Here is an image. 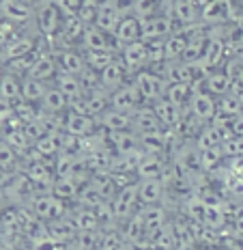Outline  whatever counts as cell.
Returning <instances> with one entry per match:
<instances>
[{"label": "cell", "instance_id": "cell-1", "mask_svg": "<svg viewBox=\"0 0 243 250\" xmlns=\"http://www.w3.org/2000/svg\"><path fill=\"white\" fill-rule=\"evenodd\" d=\"M224 28H226V24L224 26H211L209 28V37H206L205 52L198 61L205 71L220 69V65H224L226 59L230 56V48H228V43H226Z\"/></svg>", "mask_w": 243, "mask_h": 250}, {"label": "cell", "instance_id": "cell-2", "mask_svg": "<svg viewBox=\"0 0 243 250\" xmlns=\"http://www.w3.org/2000/svg\"><path fill=\"white\" fill-rule=\"evenodd\" d=\"M26 205H28V209L35 213V218H37L39 222L48 225L52 220H58V218L67 216V205H69V203L56 199L52 192H39V194H35Z\"/></svg>", "mask_w": 243, "mask_h": 250}, {"label": "cell", "instance_id": "cell-3", "mask_svg": "<svg viewBox=\"0 0 243 250\" xmlns=\"http://www.w3.org/2000/svg\"><path fill=\"white\" fill-rule=\"evenodd\" d=\"M37 33H18L15 35L4 48H0V65H4V62L19 59V56H26V54H30V52L48 45L43 37H37Z\"/></svg>", "mask_w": 243, "mask_h": 250}, {"label": "cell", "instance_id": "cell-4", "mask_svg": "<svg viewBox=\"0 0 243 250\" xmlns=\"http://www.w3.org/2000/svg\"><path fill=\"white\" fill-rule=\"evenodd\" d=\"M35 24H37V30L43 39H52L56 37V33L60 30V24H63V13L58 11L52 0H41V2L35 7Z\"/></svg>", "mask_w": 243, "mask_h": 250}, {"label": "cell", "instance_id": "cell-5", "mask_svg": "<svg viewBox=\"0 0 243 250\" xmlns=\"http://www.w3.org/2000/svg\"><path fill=\"white\" fill-rule=\"evenodd\" d=\"M133 84H136L138 93H140L142 97V104H153L155 100H159V97H164V88H166V82H164V78L159 74H155L153 69H149V67H144V69L136 71L133 74Z\"/></svg>", "mask_w": 243, "mask_h": 250}, {"label": "cell", "instance_id": "cell-6", "mask_svg": "<svg viewBox=\"0 0 243 250\" xmlns=\"http://www.w3.org/2000/svg\"><path fill=\"white\" fill-rule=\"evenodd\" d=\"M138 186L136 181L133 184H127V186H121L116 190L114 199L110 201V209H112V216H114V222L121 225L123 220H127L131 213H136L138 209Z\"/></svg>", "mask_w": 243, "mask_h": 250}, {"label": "cell", "instance_id": "cell-7", "mask_svg": "<svg viewBox=\"0 0 243 250\" xmlns=\"http://www.w3.org/2000/svg\"><path fill=\"white\" fill-rule=\"evenodd\" d=\"M192 86H194L192 100H189V106H187L189 114H192L196 121H200L203 125L211 123L213 121V117H215V110H218V100L200 88V80L194 82Z\"/></svg>", "mask_w": 243, "mask_h": 250}, {"label": "cell", "instance_id": "cell-8", "mask_svg": "<svg viewBox=\"0 0 243 250\" xmlns=\"http://www.w3.org/2000/svg\"><path fill=\"white\" fill-rule=\"evenodd\" d=\"M228 138H232L230 125H222V123H206L200 127V132L196 134V138L192 140L194 147L198 151L205 149H213L222 147V143H226Z\"/></svg>", "mask_w": 243, "mask_h": 250}, {"label": "cell", "instance_id": "cell-9", "mask_svg": "<svg viewBox=\"0 0 243 250\" xmlns=\"http://www.w3.org/2000/svg\"><path fill=\"white\" fill-rule=\"evenodd\" d=\"M110 108H114V110H121V112H136L140 106H144L142 104V97L140 93H138V88L133 82H123L118 88H114V91L110 93Z\"/></svg>", "mask_w": 243, "mask_h": 250}, {"label": "cell", "instance_id": "cell-10", "mask_svg": "<svg viewBox=\"0 0 243 250\" xmlns=\"http://www.w3.org/2000/svg\"><path fill=\"white\" fill-rule=\"evenodd\" d=\"M177 24L170 15L157 13L153 18L140 20V41H153V39H166L174 33Z\"/></svg>", "mask_w": 243, "mask_h": 250}, {"label": "cell", "instance_id": "cell-11", "mask_svg": "<svg viewBox=\"0 0 243 250\" xmlns=\"http://www.w3.org/2000/svg\"><path fill=\"white\" fill-rule=\"evenodd\" d=\"M230 13H232V0H209L200 9V24H205L206 28L224 26L230 22Z\"/></svg>", "mask_w": 243, "mask_h": 250}, {"label": "cell", "instance_id": "cell-12", "mask_svg": "<svg viewBox=\"0 0 243 250\" xmlns=\"http://www.w3.org/2000/svg\"><path fill=\"white\" fill-rule=\"evenodd\" d=\"M118 61L123 62V67L127 69V74H136V71L144 69L149 65L147 61V45L144 41H133L118 50Z\"/></svg>", "mask_w": 243, "mask_h": 250}, {"label": "cell", "instance_id": "cell-13", "mask_svg": "<svg viewBox=\"0 0 243 250\" xmlns=\"http://www.w3.org/2000/svg\"><path fill=\"white\" fill-rule=\"evenodd\" d=\"M63 132L69 134V136H74V138L91 136V134L97 132V121L93 117H86V114H77V112L65 110Z\"/></svg>", "mask_w": 243, "mask_h": 250}, {"label": "cell", "instance_id": "cell-14", "mask_svg": "<svg viewBox=\"0 0 243 250\" xmlns=\"http://www.w3.org/2000/svg\"><path fill=\"white\" fill-rule=\"evenodd\" d=\"M0 18L7 20L9 24L22 28L35 20V9L26 7L19 0H0Z\"/></svg>", "mask_w": 243, "mask_h": 250}, {"label": "cell", "instance_id": "cell-15", "mask_svg": "<svg viewBox=\"0 0 243 250\" xmlns=\"http://www.w3.org/2000/svg\"><path fill=\"white\" fill-rule=\"evenodd\" d=\"M138 203L147 205H162L166 203V186L162 179H138Z\"/></svg>", "mask_w": 243, "mask_h": 250}, {"label": "cell", "instance_id": "cell-16", "mask_svg": "<svg viewBox=\"0 0 243 250\" xmlns=\"http://www.w3.org/2000/svg\"><path fill=\"white\" fill-rule=\"evenodd\" d=\"M50 52H52V56H54L56 65H58V71H63V74L77 76L86 67L84 56H82L74 45H69V48H54Z\"/></svg>", "mask_w": 243, "mask_h": 250}, {"label": "cell", "instance_id": "cell-17", "mask_svg": "<svg viewBox=\"0 0 243 250\" xmlns=\"http://www.w3.org/2000/svg\"><path fill=\"white\" fill-rule=\"evenodd\" d=\"M45 231H48V235L52 237V242H54L56 246H60L65 250L77 235V229H75L74 222H71L69 216H63V218H58V220L48 222V225H45Z\"/></svg>", "mask_w": 243, "mask_h": 250}, {"label": "cell", "instance_id": "cell-18", "mask_svg": "<svg viewBox=\"0 0 243 250\" xmlns=\"http://www.w3.org/2000/svg\"><path fill=\"white\" fill-rule=\"evenodd\" d=\"M123 15H125V13L118 11L114 4H110L108 0H101V2H99V9H97V15H95V22H93V26H95V28H99L101 33H106L108 37H112Z\"/></svg>", "mask_w": 243, "mask_h": 250}, {"label": "cell", "instance_id": "cell-19", "mask_svg": "<svg viewBox=\"0 0 243 250\" xmlns=\"http://www.w3.org/2000/svg\"><path fill=\"white\" fill-rule=\"evenodd\" d=\"M112 39H114L118 50H121L123 45H127V43L140 41V20H138L136 15H131V13H125L121 18V22H118L114 35H112Z\"/></svg>", "mask_w": 243, "mask_h": 250}, {"label": "cell", "instance_id": "cell-20", "mask_svg": "<svg viewBox=\"0 0 243 250\" xmlns=\"http://www.w3.org/2000/svg\"><path fill=\"white\" fill-rule=\"evenodd\" d=\"M95 121L97 127H101L103 132H129L131 129V114L114 110V108H106Z\"/></svg>", "mask_w": 243, "mask_h": 250}, {"label": "cell", "instance_id": "cell-21", "mask_svg": "<svg viewBox=\"0 0 243 250\" xmlns=\"http://www.w3.org/2000/svg\"><path fill=\"white\" fill-rule=\"evenodd\" d=\"M56 74H58V65H56L54 56H52L50 50H43L37 56V61L33 62V67L28 69V74L26 76H30V78H35V80L45 82V84H48L50 80H54L56 78Z\"/></svg>", "mask_w": 243, "mask_h": 250}, {"label": "cell", "instance_id": "cell-22", "mask_svg": "<svg viewBox=\"0 0 243 250\" xmlns=\"http://www.w3.org/2000/svg\"><path fill=\"white\" fill-rule=\"evenodd\" d=\"M166 164L168 162L164 160V155H147V153H142L140 160H138V164H136L133 175H136V179H162Z\"/></svg>", "mask_w": 243, "mask_h": 250}, {"label": "cell", "instance_id": "cell-23", "mask_svg": "<svg viewBox=\"0 0 243 250\" xmlns=\"http://www.w3.org/2000/svg\"><path fill=\"white\" fill-rule=\"evenodd\" d=\"M86 26L80 22L77 15H63V24H60V30L56 33L54 39H60V43L56 48H69L75 41L82 39V33H84Z\"/></svg>", "mask_w": 243, "mask_h": 250}, {"label": "cell", "instance_id": "cell-24", "mask_svg": "<svg viewBox=\"0 0 243 250\" xmlns=\"http://www.w3.org/2000/svg\"><path fill=\"white\" fill-rule=\"evenodd\" d=\"M162 123L155 117L151 106H140L136 112H131V132L133 134H151V132H162Z\"/></svg>", "mask_w": 243, "mask_h": 250}, {"label": "cell", "instance_id": "cell-25", "mask_svg": "<svg viewBox=\"0 0 243 250\" xmlns=\"http://www.w3.org/2000/svg\"><path fill=\"white\" fill-rule=\"evenodd\" d=\"M106 143L112 147L114 155H131L136 151H140L138 147V134L129 132H106Z\"/></svg>", "mask_w": 243, "mask_h": 250}, {"label": "cell", "instance_id": "cell-26", "mask_svg": "<svg viewBox=\"0 0 243 250\" xmlns=\"http://www.w3.org/2000/svg\"><path fill=\"white\" fill-rule=\"evenodd\" d=\"M82 48L86 52H97V50H114L118 54V48L114 43V39L108 37L106 33H101L99 28H95V26H86L84 33H82V39H80Z\"/></svg>", "mask_w": 243, "mask_h": 250}, {"label": "cell", "instance_id": "cell-27", "mask_svg": "<svg viewBox=\"0 0 243 250\" xmlns=\"http://www.w3.org/2000/svg\"><path fill=\"white\" fill-rule=\"evenodd\" d=\"M170 18L174 20L177 28L200 24V11L194 7L192 2H189V0H172V7H170Z\"/></svg>", "mask_w": 243, "mask_h": 250}, {"label": "cell", "instance_id": "cell-28", "mask_svg": "<svg viewBox=\"0 0 243 250\" xmlns=\"http://www.w3.org/2000/svg\"><path fill=\"white\" fill-rule=\"evenodd\" d=\"M140 213H142V220H144L147 239L153 237L155 233H157L159 229H162L170 220V218H168V207L164 205V203H162V205H147V207H142Z\"/></svg>", "mask_w": 243, "mask_h": 250}, {"label": "cell", "instance_id": "cell-29", "mask_svg": "<svg viewBox=\"0 0 243 250\" xmlns=\"http://www.w3.org/2000/svg\"><path fill=\"white\" fill-rule=\"evenodd\" d=\"M200 88L213 95L215 100L228 93V76L224 69H211L200 78Z\"/></svg>", "mask_w": 243, "mask_h": 250}, {"label": "cell", "instance_id": "cell-30", "mask_svg": "<svg viewBox=\"0 0 243 250\" xmlns=\"http://www.w3.org/2000/svg\"><path fill=\"white\" fill-rule=\"evenodd\" d=\"M149 106H151V110L155 112V117L159 119L164 129H172L174 125L179 123L181 112H183V110H179L174 104H170L166 97H159V100H155L153 104H149Z\"/></svg>", "mask_w": 243, "mask_h": 250}, {"label": "cell", "instance_id": "cell-31", "mask_svg": "<svg viewBox=\"0 0 243 250\" xmlns=\"http://www.w3.org/2000/svg\"><path fill=\"white\" fill-rule=\"evenodd\" d=\"M63 136H65V132H50V134H45V136H41V138H37L33 143V151L39 155V158H45V160L56 158V155H58V151L63 149Z\"/></svg>", "mask_w": 243, "mask_h": 250}, {"label": "cell", "instance_id": "cell-32", "mask_svg": "<svg viewBox=\"0 0 243 250\" xmlns=\"http://www.w3.org/2000/svg\"><path fill=\"white\" fill-rule=\"evenodd\" d=\"M121 225H123V229L118 233H121L123 242H125L127 246H133V244L142 242V239L147 237V231H144V220H142V213L140 211L131 213V216H129L127 220H123Z\"/></svg>", "mask_w": 243, "mask_h": 250}, {"label": "cell", "instance_id": "cell-33", "mask_svg": "<svg viewBox=\"0 0 243 250\" xmlns=\"http://www.w3.org/2000/svg\"><path fill=\"white\" fill-rule=\"evenodd\" d=\"M125 76H127V69L123 67V62L118 61V56H116L114 62H110L106 69L99 71V86L103 91L112 93L114 88H118L123 82H125Z\"/></svg>", "mask_w": 243, "mask_h": 250}, {"label": "cell", "instance_id": "cell-34", "mask_svg": "<svg viewBox=\"0 0 243 250\" xmlns=\"http://www.w3.org/2000/svg\"><path fill=\"white\" fill-rule=\"evenodd\" d=\"M89 184L93 186V190L99 194V199L106 201V203H110L112 199H114V194L118 190L114 177L108 173V170H101V173H91L89 175Z\"/></svg>", "mask_w": 243, "mask_h": 250}, {"label": "cell", "instance_id": "cell-35", "mask_svg": "<svg viewBox=\"0 0 243 250\" xmlns=\"http://www.w3.org/2000/svg\"><path fill=\"white\" fill-rule=\"evenodd\" d=\"M192 91L194 86L187 84V82H168L166 88H164V97L174 104L179 110H185L189 106V100H192Z\"/></svg>", "mask_w": 243, "mask_h": 250}, {"label": "cell", "instance_id": "cell-36", "mask_svg": "<svg viewBox=\"0 0 243 250\" xmlns=\"http://www.w3.org/2000/svg\"><path fill=\"white\" fill-rule=\"evenodd\" d=\"M84 184L86 181H80V179H75V177H63V179H54L50 192L56 196V199L71 203V201L77 199V192H80V188Z\"/></svg>", "mask_w": 243, "mask_h": 250}, {"label": "cell", "instance_id": "cell-37", "mask_svg": "<svg viewBox=\"0 0 243 250\" xmlns=\"http://www.w3.org/2000/svg\"><path fill=\"white\" fill-rule=\"evenodd\" d=\"M185 45H187V37L183 30H174L164 39V62H177L183 59Z\"/></svg>", "mask_w": 243, "mask_h": 250}, {"label": "cell", "instance_id": "cell-38", "mask_svg": "<svg viewBox=\"0 0 243 250\" xmlns=\"http://www.w3.org/2000/svg\"><path fill=\"white\" fill-rule=\"evenodd\" d=\"M108 100H110V93L103 91L101 86L91 93H84V114L97 119L106 108H110V102Z\"/></svg>", "mask_w": 243, "mask_h": 250}, {"label": "cell", "instance_id": "cell-39", "mask_svg": "<svg viewBox=\"0 0 243 250\" xmlns=\"http://www.w3.org/2000/svg\"><path fill=\"white\" fill-rule=\"evenodd\" d=\"M19 80H22L19 76H15L11 71L4 69L2 78H0V104L11 106L13 102L22 100V97H19Z\"/></svg>", "mask_w": 243, "mask_h": 250}, {"label": "cell", "instance_id": "cell-40", "mask_svg": "<svg viewBox=\"0 0 243 250\" xmlns=\"http://www.w3.org/2000/svg\"><path fill=\"white\" fill-rule=\"evenodd\" d=\"M39 104H41V112H43V114H60V112L67 110L65 95L56 86H48V88H45V95L41 97Z\"/></svg>", "mask_w": 243, "mask_h": 250}, {"label": "cell", "instance_id": "cell-41", "mask_svg": "<svg viewBox=\"0 0 243 250\" xmlns=\"http://www.w3.org/2000/svg\"><path fill=\"white\" fill-rule=\"evenodd\" d=\"M80 160V153H69V151H58V155L54 158V177L63 179V177H74L75 175V166Z\"/></svg>", "mask_w": 243, "mask_h": 250}, {"label": "cell", "instance_id": "cell-42", "mask_svg": "<svg viewBox=\"0 0 243 250\" xmlns=\"http://www.w3.org/2000/svg\"><path fill=\"white\" fill-rule=\"evenodd\" d=\"M45 88H48L45 82H39L30 76H24L22 80H19V97H22L24 102L39 104L41 97L45 95Z\"/></svg>", "mask_w": 243, "mask_h": 250}, {"label": "cell", "instance_id": "cell-43", "mask_svg": "<svg viewBox=\"0 0 243 250\" xmlns=\"http://www.w3.org/2000/svg\"><path fill=\"white\" fill-rule=\"evenodd\" d=\"M54 86L63 93L67 102L74 100V97L84 95V93H82V86H80V80H77V76H74V74H63V71H58L54 78Z\"/></svg>", "mask_w": 243, "mask_h": 250}, {"label": "cell", "instance_id": "cell-44", "mask_svg": "<svg viewBox=\"0 0 243 250\" xmlns=\"http://www.w3.org/2000/svg\"><path fill=\"white\" fill-rule=\"evenodd\" d=\"M69 218H71V222L75 225L77 231H101V225H99V220H97L95 211L89 209V207L77 205L74 216H69Z\"/></svg>", "mask_w": 243, "mask_h": 250}, {"label": "cell", "instance_id": "cell-45", "mask_svg": "<svg viewBox=\"0 0 243 250\" xmlns=\"http://www.w3.org/2000/svg\"><path fill=\"white\" fill-rule=\"evenodd\" d=\"M116 52L114 50H97V52H86L84 61H86V67H91L93 71L99 74L101 69H106L110 62L116 61Z\"/></svg>", "mask_w": 243, "mask_h": 250}, {"label": "cell", "instance_id": "cell-46", "mask_svg": "<svg viewBox=\"0 0 243 250\" xmlns=\"http://www.w3.org/2000/svg\"><path fill=\"white\" fill-rule=\"evenodd\" d=\"M129 13L136 15L138 20L153 18V15L162 13V0H133L131 7H129Z\"/></svg>", "mask_w": 243, "mask_h": 250}, {"label": "cell", "instance_id": "cell-47", "mask_svg": "<svg viewBox=\"0 0 243 250\" xmlns=\"http://www.w3.org/2000/svg\"><path fill=\"white\" fill-rule=\"evenodd\" d=\"M0 170H2V173H9V175H13V173L19 170L18 153H15L2 138H0Z\"/></svg>", "mask_w": 243, "mask_h": 250}, {"label": "cell", "instance_id": "cell-48", "mask_svg": "<svg viewBox=\"0 0 243 250\" xmlns=\"http://www.w3.org/2000/svg\"><path fill=\"white\" fill-rule=\"evenodd\" d=\"M9 110H11L24 125H26V123H30V121H35V119H37L39 114H41V110H37V108H35V104L24 102V100L13 102L11 106H9Z\"/></svg>", "mask_w": 243, "mask_h": 250}, {"label": "cell", "instance_id": "cell-49", "mask_svg": "<svg viewBox=\"0 0 243 250\" xmlns=\"http://www.w3.org/2000/svg\"><path fill=\"white\" fill-rule=\"evenodd\" d=\"M101 250H129V246L123 242L121 233L116 229H108V231H101V242H99Z\"/></svg>", "mask_w": 243, "mask_h": 250}, {"label": "cell", "instance_id": "cell-50", "mask_svg": "<svg viewBox=\"0 0 243 250\" xmlns=\"http://www.w3.org/2000/svg\"><path fill=\"white\" fill-rule=\"evenodd\" d=\"M15 35H18V26L9 24L7 20L0 18V48H4V45L15 37Z\"/></svg>", "mask_w": 243, "mask_h": 250}, {"label": "cell", "instance_id": "cell-51", "mask_svg": "<svg viewBox=\"0 0 243 250\" xmlns=\"http://www.w3.org/2000/svg\"><path fill=\"white\" fill-rule=\"evenodd\" d=\"M52 2L58 7V11L63 15H75L77 9H80L82 0H52Z\"/></svg>", "mask_w": 243, "mask_h": 250}, {"label": "cell", "instance_id": "cell-52", "mask_svg": "<svg viewBox=\"0 0 243 250\" xmlns=\"http://www.w3.org/2000/svg\"><path fill=\"white\" fill-rule=\"evenodd\" d=\"M230 125V132L232 136H243V112H239L235 119L228 123Z\"/></svg>", "mask_w": 243, "mask_h": 250}, {"label": "cell", "instance_id": "cell-53", "mask_svg": "<svg viewBox=\"0 0 243 250\" xmlns=\"http://www.w3.org/2000/svg\"><path fill=\"white\" fill-rule=\"evenodd\" d=\"M19 2L26 4V7H30V9H35V7H37V4L41 2V0H19Z\"/></svg>", "mask_w": 243, "mask_h": 250}, {"label": "cell", "instance_id": "cell-54", "mask_svg": "<svg viewBox=\"0 0 243 250\" xmlns=\"http://www.w3.org/2000/svg\"><path fill=\"white\" fill-rule=\"evenodd\" d=\"M189 2H192V4H194V7H196V9H198V11H200V9H203V7H205V4H206V2H209V0H189Z\"/></svg>", "mask_w": 243, "mask_h": 250}, {"label": "cell", "instance_id": "cell-55", "mask_svg": "<svg viewBox=\"0 0 243 250\" xmlns=\"http://www.w3.org/2000/svg\"><path fill=\"white\" fill-rule=\"evenodd\" d=\"M237 97H239V106H241V112H243V91H241Z\"/></svg>", "mask_w": 243, "mask_h": 250}, {"label": "cell", "instance_id": "cell-56", "mask_svg": "<svg viewBox=\"0 0 243 250\" xmlns=\"http://www.w3.org/2000/svg\"><path fill=\"white\" fill-rule=\"evenodd\" d=\"M2 74H4V67H2V65H0V78H2Z\"/></svg>", "mask_w": 243, "mask_h": 250}, {"label": "cell", "instance_id": "cell-57", "mask_svg": "<svg viewBox=\"0 0 243 250\" xmlns=\"http://www.w3.org/2000/svg\"><path fill=\"white\" fill-rule=\"evenodd\" d=\"M189 250H200V248H198V246H194V248H189Z\"/></svg>", "mask_w": 243, "mask_h": 250}, {"label": "cell", "instance_id": "cell-58", "mask_svg": "<svg viewBox=\"0 0 243 250\" xmlns=\"http://www.w3.org/2000/svg\"><path fill=\"white\" fill-rule=\"evenodd\" d=\"M91 250H101V248H99V246H97V248H91Z\"/></svg>", "mask_w": 243, "mask_h": 250}, {"label": "cell", "instance_id": "cell-59", "mask_svg": "<svg viewBox=\"0 0 243 250\" xmlns=\"http://www.w3.org/2000/svg\"><path fill=\"white\" fill-rule=\"evenodd\" d=\"M129 2H133V0H129Z\"/></svg>", "mask_w": 243, "mask_h": 250}]
</instances>
